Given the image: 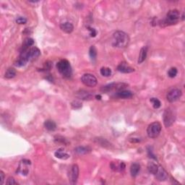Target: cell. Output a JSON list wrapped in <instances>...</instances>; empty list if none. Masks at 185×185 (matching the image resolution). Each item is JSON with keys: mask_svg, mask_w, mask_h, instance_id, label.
<instances>
[{"mask_svg": "<svg viewBox=\"0 0 185 185\" xmlns=\"http://www.w3.org/2000/svg\"><path fill=\"white\" fill-rule=\"evenodd\" d=\"M129 42V37L124 31H116L112 36V44L117 48L127 47Z\"/></svg>", "mask_w": 185, "mask_h": 185, "instance_id": "obj_1", "label": "cell"}, {"mask_svg": "<svg viewBox=\"0 0 185 185\" xmlns=\"http://www.w3.org/2000/svg\"><path fill=\"white\" fill-rule=\"evenodd\" d=\"M56 68L59 72L65 77H70L72 71L70 63L67 59H61L56 64Z\"/></svg>", "mask_w": 185, "mask_h": 185, "instance_id": "obj_2", "label": "cell"}, {"mask_svg": "<svg viewBox=\"0 0 185 185\" xmlns=\"http://www.w3.org/2000/svg\"><path fill=\"white\" fill-rule=\"evenodd\" d=\"M176 111L172 107L166 108L163 113V123L166 127H169L176 120Z\"/></svg>", "mask_w": 185, "mask_h": 185, "instance_id": "obj_3", "label": "cell"}, {"mask_svg": "<svg viewBox=\"0 0 185 185\" xmlns=\"http://www.w3.org/2000/svg\"><path fill=\"white\" fill-rule=\"evenodd\" d=\"M179 18H180V13L177 10H170L167 13L166 19L163 20V24H165L166 26L177 24Z\"/></svg>", "mask_w": 185, "mask_h": 185, "instance_id": "obj_4", "label": "cell"}, {"mask_svg": "<svg viewBox=\"0 0 185 185\" xmlns=\"http://www.w3.org/2000/svg\"><path fill=\"white\" fill-rule=\"evenodd\" d=\"M161 129V124L159 122H153L147 127V134L150 138H156L159 136Z\"/></svg>", "mask_w": 185, "mask_h": 185, "instance_id": "obj_5", "label": "cell"}, {"mask_svg": "<svg viewBox=\"0 0 185 185\" xmlns=\"http://www.w3.org/2000/svg\"><path fill=\"white\" fill-rule=\"evenodd\" d=\"M81 81L85 85L88 87H95L97 85V78L90 73L84 74L81 77Z\"/></svg>", "mask_w": 185, "mask_h": 185, "instance_id": "obj_6", "label": "cell"}, {"mask_svg": "<svg viewBox=\"0 0 185 185\" xmlns=\"http://www.w3.org/2000/svg\"><path fill=\"white\" fill-rule=\"evenodd\" d=\"M181 95H182V92L181 90H179L178 88H174L169 90L167 93L166 99L167 101H169L170 103H174L175 101H177L180 99Z\"/></svg>", "mask_w": 185, "mask_h": 185, "instance_id": "obj_7", "label": "cell"}, {"mask_svg": "<svg viewBox=\"0 0 185 185\" xmlns=\"http://www.w3.org/2000/svg\"><path fill=\"white\" fill-rule=\"evenodd\" d=\"M126 85H127L124 84V83H122V84H121V83H110V84L105 85V86H103L102 88H101V91L106 92L111 91V90H117L119 91V90H123V88H125Z\"/></svg>", "mask_w": 185, "mask_h": 185, "instance_id": "obj_8", "label": "cell"}, {"mask_svg": "<svg viewBox=\"0 0 185 185\" xmlns=\"http://www.w3.org/2000/svg\"><path fill=\"white\" fill-rule=\"evenodd\" d=\"M78 176H79V167L77 164H74L71 168L70 171H69V181L71 184H74L77 182Z\"/></svg>", "mask_w": 185, "mask_h": 185, "instance_id": "obj_9", "label": "cell"}, {"mask_svg": "<svg viewBox=\"0 0 185 185\" xmlns=\"http://www.w3.org/2000/svg\"><path fill=\"white\" fill-rule=\"evenodd\" d=\"M31 165V161H28V160H23L22 161H20V166L18 167V169H17V172L21 174L22 175H27L28 173V166Z\"/></svg>", "mask_w": 185, "mask_h": 185, "instance_id": "obj_10", "label": "cell"}, {"mask_svg": "<svg viewBox=\"0 0 185 185\" xmlns=\"http://www.w3.org/2000/svg\"><path fill=\"white\" fill-rule=\"evenodd\" d=\"M155 177H156L157 180L160 181H166L168 178V173L166 171V170L163 168V167L158 165V168L156 173L155 174Z\"/></svg>", "mask_w": 185, "mask_h": 185, "instance_id": "obj_11", "label": "cell"}, {"mask_svg": "<svg viewBox=\"0 0 185 185\" xmlns=\"http://www.w3.org/2000/svg\"><path fill=\"white\" fill-rule=\"evenodd\" d=\"M117 70L119 72H122V73H131V72H133L135 71V69L132 68V67H129V65H127V64L124 63V62H122V63L120 64L117 67Z\"/></svg>", "mask_w": 185, "mask_h": 185, "instance_id": "obj_12", "label": "cell"}, {"mask_svg": "<svg viewBox=\"0 0 185 185\" xmlns=\"http://www.w3.org/2000/svg\"><path fill=\"white\" fill-rule=\"evenodd\" d=\"M60 28L63 32H65L66 33H71L74 30V26L72 23L69 22H65L62 23L60 25Z\"/></svg>", "mask_w": 185, "mask_h": 185, "instance_id": "obj_13", "label": "cell"}, {"mask_svg": "<svg viewBox=\"0 0 185 185\" xmlns=\"http://www.w3.org/2000/svg\"><path fill=\"white\" fill-rule=\"evenodd\" d=\"M117 96L120 99H130L133 96L132 92L129 90H119L117 92Z\"/></svg>", "mask_w": 185, "mask_h": 185, "instance_id": "obj_14", "label": "cell"}, {"mask_svg": "<svg viewBox=\"0 0 185 185\" xmlns=\"http://www.w3.org/2000/svg\"><path fill=\"white\" fill-rule=\"evenodd\" d=\"M65 150H63L62 148L59 149L56 151V152L54 153V156L55 157L59 158V159H62V160H66V159H68V158L70 157L69 156V154H67V153H65Z\"/></svg>", "mask_w": 185, "mask_h": 185, "instance_id": "obj_15", "label": "cell"}, {"mask_svg": "<svg viewBox=\"0 0 185 185\" xmlns=\"http://www.w3.org/2000/svg\"><path fill=\"white\" fill-rule=\"evenodd\" d=\"M147 46H144L140 49V54H139V58H138V64H141L145 61V59L147 57Z\"/></svg>", "mask_w": 185, "mask_h": 185, "instance_id": "obj_16", "label": "cell"}, {"mask_svg": "<svg viewBox=\"0 0 185 185\" xmlns=\"http://www.w3.org/2000/svg\"><path fill=\"white\" fill-rule=\"evenodd\" d=\"M140 171V165L138 163H134L131 165L130 167V174L132 177H135L138 175Z\"/></svg>", "mask_w": 185, "mask_h": 185, "instance_id": "obj_17", "label": "cell"}, {"mask_svg": "<svg viewBox=\"0 0 185 185\" xmlns=\"http://www.w3.org/2000/svg\"><path fill=\"white\" fill-rule=\"evenodd\" d=\"M91 151V148L90 147H85V146H80L76 147L74 149V152L78 155H84L88 154Z\"/></svg>", "mask_w": 185, "mask_h": 185, "instance_id": "obj_18", "label": "cell"}, {"mask_svg": "<svg viewBox=\"0 0 185 185\" xmlns=\"http://www.w3.org/2000/svg\"><path fill=\"white\" fill-rule=\"evenodd\" d=\"M77 96L79 98V99H83V100H90L92 98V96L90 92L85 91V90H81V91L78 92Z\"/></svg>", "mask_w": 185, "mask_h": 185, "instance_id": "obj_19", "label": "cell"}, {"mask_svg": "<svg viewBox=\"0 0 185 185\" xmlns=\"http://www.w3.org/2000/svg\"><path fill=\"white\" fill-rule=\"evenodd\" d=\"M44 127L49 131H54L56 129V124L54 121L48 120L44 122Z\"/></svg>", "mask_w": 185, "mask_h": 185, "instance_id": "obj_20", "label": "cell"}, {"mask_svg": "<svg viewBox=\"0 0 185 185\" xmlns=\"http://www.w3.org/2000/svg\"><path fill=\"white\" fill-rule=\"evenodd\" d=\"M95 142L97 144H99V145H101V146L104 147H111V144L110 143L108 140H106V139L104 138H96L95 140Z\"/></svg>", "mask_w": 185, "mask_h": 185, "instance_id": "obj_21", "label": "cell"}, {"mask_svg": "<svg viewBox=\"0 0 185 185\" xmlns=\"http://www.w3.org/2000/svg\"><path fill=\"white\" fill-rule=\"evenodd\" d=\"M33 44H34V41H33V38H28L26 39H25L24 42H23V51L25 50H27V49H30V47H31V46L33 45Z\"/></svg>", "mask_w": 185, "mask_h": 185, "instance_id": "obj_22", "label": "cell"}, {"mask_svg": "<svg viewBox=\"0 0 185 185\" xmlns=\"http://www.w3.org/2000/svg\"><path fill=\"white\" fill-rule=\"evenodd\" d=\"M158 168V164L155 163L154 162H149L148 164H147V170H148V171L150 172V174H153V175H155V174L157 171Z\"/></svg>", "mask_w": 185, "mask_h": 185, "instance_id": "obj_23", "label": "cell"}, {"mask_svg": "<svg viewBox=\"0 0 185 185\" xmlns=\"http://www.w3.org/2000/svg\"><path fill=\"white\" fill-rule=\"evenodd\" d=\"M16 75V70L14 68H8L7 69V71L5 72V77L7 79H12V78L15 77Z\"/></svg>", "mask_w": 185, "mask_h": 185, "instance_id": "obj_24", "label": "cell"}, {"mask_svg": "<svg viewBox=\"0 0 185 185\" xmlns=\"http://www.w3.org/2000/svg\"><path fill=\"white\" fill-rule=\"evenodd\" d=\"M89 56L92 62H95L96 60L97 57V50L96 48L94 46H90V49H89Z\"/></svg>", "mask_w": 185, "mask_h": 185, "instance_id": "obj_25", "label": "cell"}, {"mask_svg": "<svg viewBox=\"0 0 185 185\" xmlns=\"http://www.w3.org/2000/svg\"><path fill=\"white\" fill-rule=\"evenodd\" d=\"M101 74H102L104 77H109L111 74V69L108 68V67H102L100 70Z\"/></svg>", "mask_w": 185, "mask_h": 185, "instance_id": "obj_26", "label": "cell"}, {"mask_svg": "<svg viewBox=\"0 0 185 185\" xmlns=\"http://www.w3.org/2000/svg\"><path fill=\"white\" fill-rule=\"evenodd\" d=\"M150 102L152 103L153 106L154 108H160V106H161V101L158 100V99H156V98H152V99H150Z\"/></svg>", "mask_w": 185, "mask_h": 185, "instance_id": "obj_27", "label": "cell"}, {"mask_svg": "<svg viewBox=\"0 0 185 185\" xmlns=\"http://www.w3.org/2000/svg\"><path fill=\"white\" fill-rule=\"evenodd\" d=\"M177 73H178V71L176 67H171V68L168 71V77L171 78L175 77L176 76H177Z\"/></svg>", "mask_w": 185, "mask_h": 185, "instance_id": "obj_28", "label": "cell"}, {"mask_svg": "<svg viewBox=\"0 0 185 185\" xmlns=\"http://www.w3.org/2000/svg\"><path fill=\"white\" fill-rule=\"evenodd\" d=\"M55 141L57 142V143H62V144H65V145H67L69 143V142L66 140L65 138H62V137L58 136L55 137Z\"/></svg>", "mask_w": 185, "mask_h": 185, "instance_id": "obj_29", "label": "cell"}, {"mask_svg": "<svg viewBox=\"0 0 185 185\" xmlns=\"http://www.w3.org/2000/svg\"><path fill=\"white\" fill-rule=\"evenodd\" d=\"M71 105H72V108H75V109H78V108L82 107V104L80 102V101H72Z\"/></svg>", "mask_w": 185, "mask_h": 185, "instance_id": "obj_30", "label": "cell"}, {"mask_svg": "<svg viewBox=\"0 0 185 185\" xmlns=\"http://www.w3.org/2000/svg\"><path fill=\"white\" fill-rule=\"evenodd\" d=\"M16 23L20 25L26 24V23H27V19L25 18V17H19L16 19Z\"/></svg>", "mask_w": 185, "mask_h": 185, "instance_id": "obj_31", "label": "cell"}, {"mask_svg": "<svg viewBox=\"0 0 185 185\" xmlns=\"http://www.w3.org/2000/svg\"><path fill=\"white\" fill-rule=\"evenodd\" d=\"M88 31H90V35L91 37H96L97 35V31L95 28H92L91 27H88Z\"/></svg>", "mask_w": 185, "mask_h": 185, "instance_id": "obj_32", "label": "cell"}, {"mask_svg": "<svg viewBox=\"0 0 185 185\" xmlns=\"http://www.w3.org/2000/svg\"><path fill=\"white\" fill-rule=\"evenodd\" d=\"M7 184H10V185H13V184H17V182H16L14 178L10 177L7 181Z\"/></svg>", "mask_w": 185, "mask_h": 185, "instance_id": "obj_33", "label": "cell"}, {"mask_svg": "<svg viewBox=\"0 0 185 185\" xmlns=\"http://www.w3.org/2000/svg\"><path fill=\"white\" fill-rule=\"evenodd\" d=\"M0 177H1V179H0V183L2 184L3 182H4V179H5V174H4V172L2 171H0Z\"/></svg>", "mask_w": 185, "mask_h": 185, "instance_id": "obj_34", "label": "cell"}, {"mask_svg": "<svg viewBox=\"0 0 185 185\" xmlns=\"http://www.w3.org/2000/svg\"><path fill=\"white\" fill-rule=\"evenodd\" d=\"M96 99H98V100H101V96L100 95H97V96H96Z\"/></svg>", "mask_w": 185, "mask_h": 185, "instance_id": "obj_35", "label": "cell"}]
</instances>
